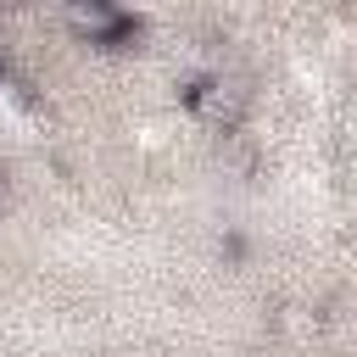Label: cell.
<instances>
[{
	"label": "cell",
	"mask_w": 357,
	"mask_h": 357,
	"mask_svg": "<svg viewBox=\"0 0 357 357\" xmlns=\"http://www.w3.org/2000/svg\"><path fill=\"white\" fill-rule=\"evenodd\" d=\"M67 28H78L84 39H117L123 33V11L117 6H67Z\"/></svg>",
	"instance_id": "1"
},
{
	"label": "cell",
	"mask_w": 357,
	"mask_h": 357,
	"mask_svg": "<svg viewBox=\"0 0 357 357\" xmlns=\"http://www.w3.org/2000/svg\"><path fill=\"white\" fill-rule=\"evenodd\" d=\"M190 106H195L201 117H212V123H223V117H234V112H240V95H234L229 84H218V78H206V84H195V89H190Z\"/></svg>",
	"instance_id": "2"
},
{
	"label": "cell",
	"mask_w": 357,
	"mask_h": 357,
	"mask_svg": "<svg viewBox=\"0 0 357 357\" xmlns=\"http://www.w3.org/2000/svg\"><path fill=\"white\" fill-rule=\"evenodd\" d=\"M0 73H6V45H0Z\"/></svg>",
	"instance_id": "3"
},
{
	"label": "cell",
	"mask_w": 357,
	"mask_h": 357,
	"mask_svg": "<svg viewBox=\"0 0 357 357\" xmlns=\"http://www.w3.org/2000/svg\"><path fill=\"white\" fill-rule=\"evenodd\" d=\"M0 195H6V184H0Z\"/></svg>",
	"instance_id": "4"
}]
</instances>
